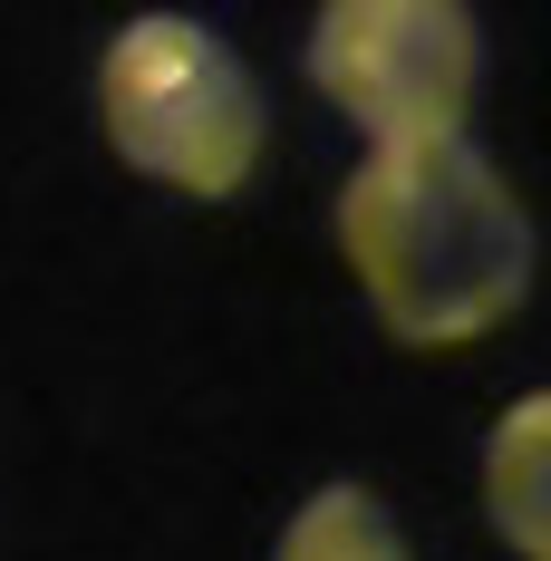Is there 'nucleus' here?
Returning <instances> with one entry per match:
<instances>
[{
	"label": "nucleus",
	"instance_id": "f257e3e1",
	"mask_svg": "<svg viewBox=\"0 0 551 561\" xmlns=\"http://www.w3.org/2000/svg\"><path fill=\"white\" fill-rule=\"evenodd\" d=\"M338 242L378 330L406 348H464L532 290V214L464 136L378 146L338 184Z\"/></svg>",
	"mask_w": 551,
	"mask_h": 561
},
{
	"label": "nucleus",
	"instance_id": "20e7f679",
	"mask_svg": "<svg viewBox=\"0 0 551 561\" xmlns=\"http://www.w3.org/2000/svg\"><path fill=\"white\" fill-rule=\"evenodd\" d=\"M484 513L523 561H551V388L513 397L484 446Z\"/></svg>",
	"mask_w": 551,
	"mask_h": 561
},
{
	"label": "nucleus",
	"instance_id": "7ed1b4c3",
	"mask_svg": "<svg viewBox=\"0 0 551 561\" xmlns=\"http://www.w3.org/2000/svg\"><path fill=\"white\" fill-rule=\"evenodd\" d=\"M474 68H484V30L455 0H330L310 20L320 98H338L378 146H445V136H464Z\"/></svg>",
	"mask_w": 551,
	"mask_h": 561
},
{
	"label": "nucleus",
	"instance_id": "f03ea898",
	"mask_svg": "<svg viewBox=\"0 0 551 561\" xmlns=\"http://www.w3.org/2000/svg\"><path fill=\"white\" fill-rule=\"evenodd\" d=\"M97 116L136 174L204 194V204L242 194L262 165V88L242 78V58L204 20H174V10H146L107 39Z\"/></svg>",
	"mask_w": 551,
	"mask_h": 561
},
{
	"label": "nucleus",
	"instance_id": "39448f33",
	"mask_svg": "<svg viewBox=\"0 0 551 561\" xmlns=\"http://www.w3.org/2000/svg\"><path fill=\"white\" fill-rule=\"evenodd\" d=\"M272 561H406V533H397V513L368 484H320L310 504L280 523Z\"/></svg>",
	"mask_w": 551,
	"mask_h": 561
}]
</instances>
